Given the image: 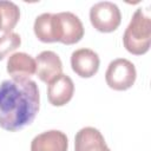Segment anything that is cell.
<instances>
[{"label":"cell","instance_id":"obj_6","mask_svg":"<svg viewBox=\"0 0 151 151\" xmlns=\"http://www.w3.org/2000/svg\"><path fill=\"white\" fill-rule=\"evenodd\" d=\"M99 57L90 48H79L71 54V66L74 73L81 78H91L99 70Z\"/></svg>","mask_w":151,"mask_h":151},{"label":"cell","instance_id":"obj_10","mask_svg":"<svg viewBox=\"0 0 151 151\" xmlns=\"http://www.w3.org/2000/svg\"><path fill=\"white\" fill-rule=\"evenodd\" d=\"M74 151H111L99 130L86 126L74 137Z\"/></svg>","mask_w":151,"mask_h":151},{"label":"cell","instance_id":"obj_8","mask_svg":"<svg viewBox=\"0 0 151 151\" xmlns=\"http://www.w3.org/2000/svg\"><path fill=\"white\" fill-rule=\"evenodd\" d=\"M74 93L73 80L66 76L60 74L48 83L47 86V98L53 106H63L67 104Z\"/></svg>","mask_w":151,"mask_h":151},{"label":"cell","instance_id":"obj_4","mask_svg":"<svg viewBox=\"0 0 151 151\" xmlns=\"http://www.w3.org/2000/svg\"><path fill=\"white\" fill-rule=\"evenodd\" d=\"M137 72L134 65L124 58L112 60L106 70L105 80L109 87L116 91H125L136 81Z\"/></svg>","mask_w":151,"mask_h":151},{"label":"cell","instance_id":"obj_11","mask_svg":"<svg viewBox=\"0 0 151 151\" xmlns=\"http://www.w3.org/2000/svg\"><path fill=\"white\" fill-rule=\"evenodd\" d=\"M35 70V59L25 52L13 53L7 60V72L12 79H29Z\"/></svg>","mask_w":151,"mask_h":151},{"label":"cell","instance_id":"obj_13","mask_svg":"<svg viewBox=\"0 0 151 151\" xmlns=\"http://www.w3.org/2000/svg\"><path fill=\"white\" fill-rule=\"evenodd\" d=\"M34 34L42 42H54L52 29V13H42L35 18Z\"/></svg>","mask_w":151,"mask_h":151},{"label":"cell","instance_id":"obj_9","mask_svg":"<svg viewBox=\"0 0 151 151\" xmlns=\"http://www.w3.org/2000/svg\"><path fill=\"white\" fill-rule=\"evenodd\" d=\"M68 139L59 130L45 131L35 136L31 143V151H67Z\"/></svg>","mask_w":151,"mask_h":151},{"label":"cell","instance_id":"obj_1","mask_svg":"<svg viewBox=\"0 0 151 151\" xmlns=\"http://www.w3.org/2000/svg\"><path fill=\"white\" fill-rule=\"evenodd\" d=\"M39 88L31 79H8L0 84V127L18 131L29 125L39 111Z\"/></svg>","mask_w":151,"mask_h":151},{"label":"cell","instance_id":"obj_2","mask_svg":"<svg viewBox=\"0 0 151 151\" xmlns=\"http://www.w3.org/2000/svg\"><path fill=\"white\" fill-rule=\"evenodd\" d=\"M126 51L134 55L145 54L151 44V17L149 8H138L123 35Z\"/></svg>","mask_w":151,"mask_h":151},{"label":"cell","instance_id":"obj_5","mask_svg":"<svg viewBox=\"0 0 151 151\" xmlns=\"http://www.w3.org/2000/svg\"><path fill=\"white\" fill-rule=\"evenodd\" d=\"M90 21L97 31L110 33L119 27L122 14L116 4L111 1H101L94 4L91 7Z\"/></svg>","mask_w":151,"mask_h":151},{"label":"cell","instance_id":"obj_12","mask_svg":"<svg viewBox=\"0 0 151 151\" xmlns=\"http://www.w3.org/2000/svg\"><path fill=\"white\" fill-rule=\"evenodd\" d=\"M20 19V9L12 1H0V31L12 32Z\"/></svg>","mask_w":151,"mask_h":151},{"label":"cell","instance_id":"obj_14","mask_svg":"<svg viewBox=\"0 0 151 151\" xmlns=\"http://www.w3.org/2000/svg\"><path fill=\"white\" fill-rule=\"evenodd\" d=\"M21 44L20 35L14 32L5 33L0 37V60H2L8 53L17 50Z\"/></svg>","mask_w":151,"mask_h":151},{"label":"cell","instance_id":"obj_7","mask_svg":"<svg viewBox=\"0 0 151 151\" xmlns=\"http://www.w3.org/2000/svg\"><path fill=\"white\" fill-rule=\"evenodd\" d=\"M35 73L39 79L46 84L63 73V63L53 51H42L35 58Z\"/></svg>","mask_w":151,"mask_h":151},{"label":"cell","instance_id":"obj_3","mask_svg":"<svg viewBox=\"0 0 151 151\" xmlns=\"http://www.w3.org/2000/svg\"><path fill=\"white\" fill-rule=\"evenodd\" d=\"M52 29L54 42L73 45L84 37V26L80 19L71 12L52 14Z\"/></svg>","mask_w":151,"mask_h":151}]
</instances>
